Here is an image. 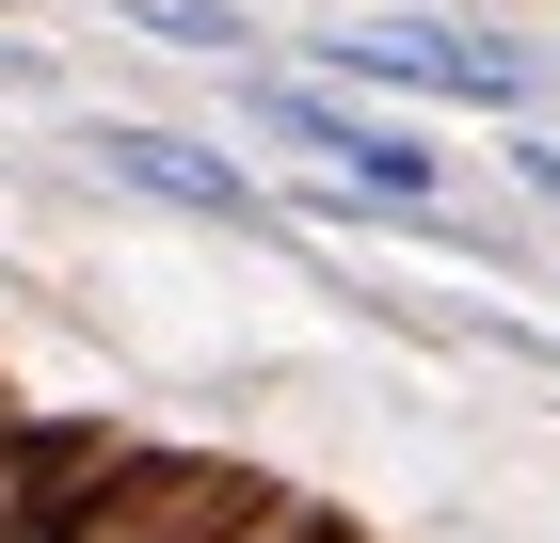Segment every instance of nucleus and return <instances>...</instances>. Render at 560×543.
Returning a JSON list of instances; mask_svg holds the SVG:
<instances>
[{
  "label": "nucleus",
  "instance_id": "0eeeda50",
  "mask_svg": "<svg viewBox=\"0 0 560 543\" xmlns=\"http://www.w3.org/2000/svg\"><path fill=\"white\" fill-rule=\"evenodd\" d=\"M0 16H16V0H0Z\"/></svg>",
  "mask_w": 560,
  "mask_h": 543
},
{
  "label": "nucleus",
  "instance_id": "39448f33",
  "mask_svg": "<svg viewBox=\"0 0 560 543\" xmlns=\"http://www.w3.org/2000/svg\"><path fill=\"white\" fill-rule=\"evenodd\" d=\"M497 176H513V192H545V209H560V144H497Z\"/></svg>",
  "mask_w": 560,
  "mask_h": 543
},
{
  "label": "nucleus",
  "instance_id": "f03ea898",
  "mask_svg": "<svg viewBox=\"0 0 560 543\" xmlns=\"http://www.w3.org/2000/svg\"><path fill=\"white\" fill-rule=\"evenodd\" d=\"M81 161L113 176V192H144V209H192V224H257V209H272V192L224 161V144H192V128H144V113H96V128H81Z\"/></svg>",
  "mask_w": 560,
  "mask_h": 543
},
{
  "label": "nucleus",
  "instance_id": "f257e3e1",
  "mask_svg": "<svg viewBox=\"0 0 560 543\" xmlns=\"http://www.w3.org/2000/svg\"><path fill=\"white\" fill-rule=\"evenodd\" d=\"M304 81H337V96H448V113H528V48L448 33V16H337V33L304 48Z\"/></svg>",
  "mask_w": 560,
  "mask_h": 543
},
{
  "label": "nucleus",
  "instance_id": "7ed1b4c3",
  "mask_svg": "<svg viewBox=\"0 0 560 543\" xmlns=\"http://www.w3.org/2000/svg\"><path fill=\"white\" fill-rule=\"evenodd\" d=\"M113 16H129V33H161V48H209V64H224V48H257L224 0H113Z\"/></svg>",
  "mask_w": 560,
  "mask_h": 543
},
{
  "label": "nucleus",
  "instance_id": "20e7f679",
  "mask_svg": "<svg viewBox=\"0 0 560 543\" xmlns=\"http://www.w3.org/2000/svg\"><path fill=\"white\" fill-rule=\"evenodd\" d=\"M81 528H96V496H81V480H33V496L0 511V543H81Z\"/></svg>",
  "mask_w": 560,
  "mask_h": 543
},
{
  "label": "nucleus",
  "instance_id": "423d86ee",
  "mask_svg": "<svg viewBox=\"0 0 560 543\" xmlns=\"http://www.w3.org/2000/svg\"><path fill=\"white\" fill-rule=\"evenodd\" d=\"M0 96H48V64H33V48H0Z\"/></svg>",
  "mask_w": 560,
  "mask_h": 543
}]
</instances>
